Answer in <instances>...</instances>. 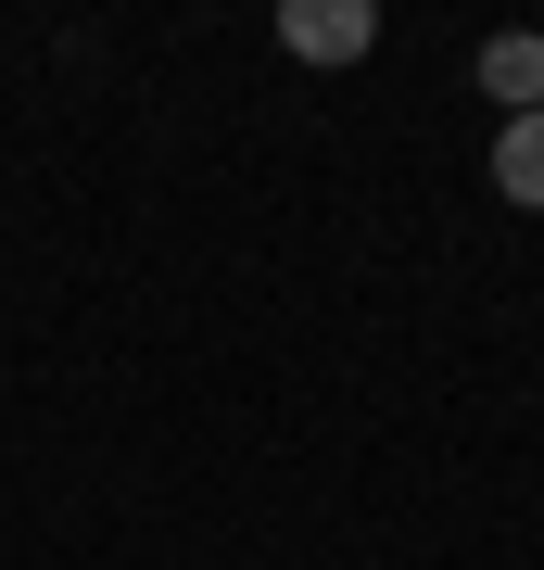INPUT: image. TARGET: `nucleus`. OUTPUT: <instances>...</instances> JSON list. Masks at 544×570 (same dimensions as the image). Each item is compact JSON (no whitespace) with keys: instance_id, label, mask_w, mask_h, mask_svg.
Listing matches in <instances>:
<instances>
[{"instance_id":"nucleus-1","label":"nucleus","mask_w":544,"mask_h":570,"mask_svg":"<svg viewBox=\"0 0 544 570\" xmlns=\"http://www.w3.org/2000/svg\"><path fill=\"white\" fill-rule=\"evenodd\" d=\"M279 51L291 63H367L380 51V0H279Z\"/></svg>"},{"instance_id":"nucleus-2","label":"nucleus","mask_w":544,"mask_h":570,"mask_svg":"<svg viewBox=\"0 0 544 570\" xmlns=\"http://www.w3.org/2000/svg\"><path fill=\"white\" fill-rule=\"evenodd\" d=\"M468 77H482L494 127H506V115H544V39H532V26H506V39H482V51H468Z\"/></svg>"},{"instance_id":"nucleus-3","label":"nucleus","mask_w":544,"mask_h":570,"mask_svg":"<svg viewBox=\"0 0 544 570\" xmlns=\"http://www.w3.org/2000/svg\"><path fill=\"white\" fill-rule=\"evenodd\" d=\"M482 165H494V204H520V216H544V115H506Z\"/></svg>"}]
</instances>
